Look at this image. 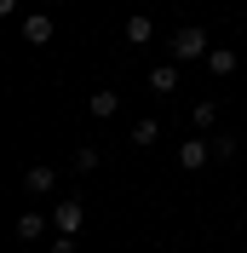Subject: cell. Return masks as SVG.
Instances as JSON below:
<instances>
[{
	"label": "cell",
	"instance_id": "obj_1",
	"mask_svg": "<svg viewBox=\"0 0 247 253\" xmlns=\"http://www.w3.org/2000/svg\"><path fill=\"white\" fill-rule=\"evenodd\" d=\"M207 52H213V46H207V35H201L196 23L172 35V58H207Z\"/></svg>",
	"mask_w": 247,
	"mask_h": 253
},
{
	"label": "cell",
	"instance_id": "obj_2",
	"mask_svg": "<svg viewBox=\"0 0 247 253\" xmlns=\"http://www.w3.org/2000/svg\"><path fill=\"white\" fill-rule=\"evenodd\" d=\"M81 219H86V213H81V202H75V196H63V202L52 207V224H58V236H81Z\"/></svg>",
	"mask_w": 247,
	"mask_h": 253
},
{
	"label": "cell",
	"instance_id": "obj_3",
	"mask_svg": "<svg viewBox=\"0 0 247 253\" xmlns=\"http://www.w3.org/2000/svg\"><path fill=\"white\" fill-rule=\"evenodd\" d=\"M150 92H161V98L178 92V58H172V63H155V69H150Z\"/></svg>",
	"mask_w": 247,
	"mask_h": 253
},
{
	"label": "cell",
	"instance_id": "obj_4",
	"mask_svg": "<svg viewBox=\"0 0 247 253\" xmlns=\"http://www.w3.org/2000/svg\"><path fill=\"white\" fill-rule=\"evenodd\" d=\"M23 41H29V46H46V41H52V17L46 12H29V17H23Z\"/></svg>",
	"mask_w": 247,
	"mask_h": 253
},
{
	"label": "cell",
	"instance_id": "obj_5",
	"mask_svg": "<svg viewBox=\"0 0 247 253\" xmlns=\"http://www.w3.org/2000/svg\"><path fill=\"white\" fill-rule=\"evenodd\" d=\"M86 110H92V115H98V121H109V115L121 110V92H115V86H98V92H92V98H86Z\"/></svg>",
	"mask_w": 247,
	"mask_h": 253
},
{
	"label": "cell",
	"instance_id": "obj_6",
	"mask_svg": "<svg viewBox=\"0 0 247 253\" xmlns=\"http://www.w3.org/2000/svg\"><path fill=\"white\" fill-rule=\"evenodd\" d=\"M207 156H213V144H201V138H184V144H178V167H190V173H196Z\"/></svg>",
	"mask_w": 247,
	"mask_h": 253
},
{
	"label": "cell",
	"instance_id": "obj_7",
	"mask_svg": "<svg viewBox=\"0 0 247 253\" xmlns=\"http://www.w3.org/2000/svg\"><path fill=\"white\" fill-rule=\"evenodd\" d=\"M52 184H58V173H52V167H29V173H23V190H29V196H46Z\"/></svg>",
	"mask_w": 247,
	"mask_h": 253
},
{
	"label": "cell",
	"instance_id": "obj_8",
	"mask_svg": "<svg viewBox=\"0 0 247 253\" xmlns=\"http://www.w3.org/2000/svg\"><path fill=\"white\" fill-rule=\"evenodd\" d=\"M17 236H23V242H41V236H46V213H23V219H17Z\"/></svg>",
	"mask_w": 247,
	"mask_h": 253
},
{
	"label": "cell",
	"instance_id": "obj_9",
	"mask_svg": "<svg viewBox=\"0 0 247 253\" xmlns=\"http://www.w3.org/2000/svg\"><path fill=\"white\" fill-rule=\"evenodd\" d=\"M150 35H155V23H150L144 12H132V17H126V41H132V46H144Z\"/></svg>",
	"mask_w": 247,
	"mask_h": 253
},
{
	"label": "cell",
	"instance_id": "obj_10",
	"mask_svg": "<svg viewBox=\"0 0 247 253\" xmlns=\"http://www.w3.org/2000/svg\"><path fill=\"white\" fill-rule=\"evenodd\" d=\"M201 63H207L213 75H230V69H236V52H230V46H213V52H207Z\"/></svg>",
	"mask_w": 247,
	"mask_h": 253
},
{
	"label": "cell",
	"instance_id": "obj_11",
	"mask_svg": "<svg viewBox=\"0 0 247 253\" xmlns=\"http://www.w3.org/2000/svg\"><path fill=\"white\" fill-rule=\"evenodd\" d=\"M155 138H161V121H155V115H144V121L132 126V144H138V150H150Z\"/></svg>",
	"mask_w": 247,
	"mask_h": 253
},
{
	"label": "cell",
	"instance_id": "obj_12",
	"mask_svg": "<svg viewBox=\"0 0 247 253\" xmlns=\"http://www.w3.org/2000/svg\"><path fill=\"white\" fill-rule=\"evenodd\" d=\"M92 167H98V150H92V144H81V150H75V173H92Z\"/></svg>",
	"mask_w": 247,
	"mask_h": 253
},
{
	"label": "cell",
	"instance_id": "obj_13",
	"mask_svg": "<svg viewBox=\"0 0 247 253\" xmlns=\"http://www.w3.org/2000/svg\"><path fill=\"white\" fill-rule=\"evenodd\" d=\"M190 121H196V126H201V132H207V126H213V121H218V110H213V104H196V110H190Z\"/></svg>",
	"mask_w": 247,
	"mask_h": 253
},
{
	"label": "cell",
	"instance_id": "obj_14",
	"mask_svg": "<svg viewBox=\"0 0 247 253\" xmlns=\"http://www.w3.org/2000/svg\"><path fill=\"white\" fill-rule=\"evenodd\" d=\"M52 253H75V236H58V242H52Z\"/></svg>",
	"mask_w": 247,
	"mask_h": 253
},
{
	"label": "cell",
	"instance_id": "obj_15",
	"mask_svg": "<svg viewBox=\"0 0 247 253\" xmlns=\"http://www.w3.org/2000/svg\"><path fill=\"white\" fill-rule=\"evenodd\" d=\"M17 6H23V0H0V12H6V17H12V12H17Z\"/></svg>",
	"mask_w": 247,
	"mask_h": 253
}]
</instances>
